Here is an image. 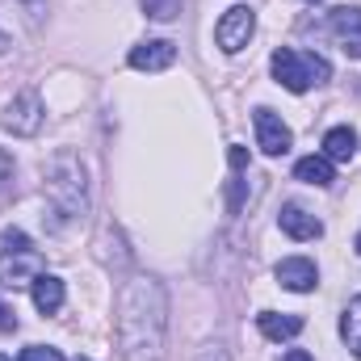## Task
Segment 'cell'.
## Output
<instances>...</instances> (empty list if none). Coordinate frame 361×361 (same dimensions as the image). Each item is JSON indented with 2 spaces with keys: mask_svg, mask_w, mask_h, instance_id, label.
Wrapping results in <instances>:
<instances>
[{
  "mask_svg": "<svg viewBox=\"0 0 361 361\" xmlns=\"http://www.w3.org/2000/svg\"><path fill=\"white\" fill-rule=\"evenodd\" d=\"M169 336V294L156 277H130L118 294V349L126 361H160Z\"/></svg>",
  "mask_w": 361,
  "mask_h": 361,
  "instance_id": "1",
  "label": "cell"
},
{
  "mask_svg": "<svg viewBox=\"0 0 361 361\" xmlns=\"http://www.w3.org/2000/svg\"><path fill=\"white\" fill-rule=\"evenodd\" d=\"M51 206L63 214V219H80L89 210V173L80 164L76 152H55L47 160V180H42Z\"/></svg>",
  "mask_w": 361,
  "mask_h": 361,
  "instance_id": "2",
  "label": "cell"
},
{
  "mask_svg": "<svg viewBox=\"0 0 361 361\" xmlns=\"http://www.w3.org/2000/svg\"><path fill=\"white\" fill-rule=\"evenodd\" d=\"M273 80L286 92H307L311 85H324L332 76V63L315 51H290V47H277L269 59Z\"/></svg>",
  "mask_w": 361,
  "mask_h": 361,
  "instance_id": "3",
  "label": "cell"
},
{
  "mask_svg": "<svg viewBox=\"0 0 361 361\" xmlns=\"http://www.w3.org/2000/svg\"><path fill=\"white\" fill-rule=\"evenodd\" d=\"M4 252H0V286L4 290H17V286H30L38 273H42V257L30 248L25 231H8L4 235Z\"/></svg>",
  "mask_w": 361,
  "mask_h": 361,
  "instance_id": "4",
  "label": "cell"
},
{
  "mask_svg": "<svg viewBox=\"0 0 361 361\" xmlns=\"http://www.w3.org/2000/svg\"><path fill=\"white\" fill-rule=\"evenodd\" d=\"M252 34H257V13H252L248 4H231V8L219 17V25H214V42H219L223 55L244 51Z\"/></svg>",
  "mask_w": 361,
  "mask_h": 361,
  "instance_id": "5",
  "label": "cell"
},
{
  "mask_svg": "<svg viewBox=\"0 0 361 361\" xmlns=\"http://www.w3.org/2000/svg\"><path fill=\"white\" fill-rule=\"evenodd\" d=\"M42 118H47V109H42V97L34 89L17 92L8 105H4V130H13V135H21V139H34L38 130H42Z\"/></svg>",
  "mask_w": 361,
  "mask_h": 361,
  "instance_id": "6",
  "label": "cell"
},
{
  "mask_svg": "<svg viewBox=\"0 0 361 361\" xmlns=\"http://www.w3.org/2000/svg\"><path fill=\"white\" fill-rule=\"evenodd\" d=\"M252 126H257V147L265 152V156H286L290 152V143H294V135H290V126L273 114V109H252Z\"/></svg>",
  "mask_w": 361,
  "mask_h": 361,
  "instance_id": "7",
  "label": "cell"
},
{
  "mask_svg": "<svg viewBox=\"0 0 361 361\" xmlns=\"http://www.w3.org/2000/svg\"><path fill=\"white\" fill-rule=\"evenodd\" d=\"M177 63V47L169 38H147L139 47H130V68L135 72H164Z\"/></svg>",
  "mask_w": 361,
  "mask_h": 361,
  "instance_id": "8",
  "label": "cell"
},
{
  "mask_svg": "<svg viewBox=\"0 0 361 361\" xmlns=\"http://www.w3.org/2000/svg\"><path fill=\"white\" fill-rule=\"evenodd\" d=\"M277 281L286 286V290H294V294H311L315 286H319V269H315V261L311 257H286V261H277Z\"/></svg>",
  "mask_w": 361,
  "mask_h": 361,
  "instance_id": "9",
  "label": "cell"
},
{
  "mask_svg": "<svg viewBox=\"0 0 361 361\" xmlns=\"http://www.w3.org/2000/svg\"><path fill=\"white\" fill-rule=\"evenodd\" d=\"M277 227H281L290 240H319V235H324V223H319L307 206H298V202H286V206H281Z\"/></svg>",
  "mask_w": 361,
  "mask_h": 361,
  "instance_id": "10",
  "label": "cell"
},
{
  "mask_svg": "<svg viewBox=\"0 0 361 361\" xmlns=\"http://www.w3.org/2000/svg\"><path fill=\"white\" fill-rule=\"evenodd\" d=\"M332 34L341 38V51L361 59V8L357 4H345V8H332Z\"/></svg>",
  "mask_w": 361,
  "mask_h": 361,
  "instance_id": "11",
  "label": "cell"
},
{
  "mask_svg": "<svg viewBox=\"0 0 361 361\" xmlns=\"http://www.w3.org/2000/svg\"><path fill=\"white\" fill-rule=\"evenodd\" d=\"M30 294H34V307H38L42 315H55V311L63 307V298H68V290H63V281H59L55 273H38V277L30 281Z\"/></svg>",
  "mask_w": 361,
  "mask_h": 361,
  "instance_id": "12",
  "label": "cell"
},
{
  "mask_svg": "<svg viewBox=\"0 0 361 361\" xmlns=\"http://www.w3.org/2000/svg\"><path fill=\"white\" fill-rule=\"evenodd\" d=\"M324 156H328L332 164H349V160L357 156V130H353V126H332V130L324 135Z\"/></svg>",
  "mask_w": 361,
  "mask_h": 361,
  "instance_id": "13",
  "label": "cell"
},
{
  "mask_svg": "<svg viewBox=\"0 0 361 361\" xmlns=\"http://www.w3.org/2000/svg\"><path fill=\"white\" fill-rule=\"evenodd\" d=\"M257 328L269 336V341H294L302 332V319L298 315H277V311H261L257 315Z\"/></svg>",
  "mask_w": 361,
  "mask_h": 361,
  "instance_id": "14",
  "label": "cell"
},
{
  "mask_svg": "<svg viewBox=\"0 0 361 361\" xmlns=\"http://www.w3.org/2000/svg\"><path fill=\"white\" fill-rule=\"evenodd\" d=\"M294 177L307 180V185L328 189V185L336 180V169H332V160H328V156H302V160L294 164Z\"/></svg>",
  "mask_w": 361,
  "mask_h": 361,
  "instance_id": "15",
  "label": "cell"
},
{
  "mask_svg": "<svg viewBox=\"0 0 361 361\" xmlns=\"http://www.w3.org/2000/svg\"><path fill=\"white\" fill-rule=\"evenodd\" d=\"M341 336H345L349 353L361 357V294L349 298V307H345V315H341Z\"/></svg>",
  "mask_w": 361,
  "mask_h": 361,
  "instance_id": "16",
  "label": "cell"
},
{
  "mask_svg": "<svg viewBox=\"0 0 361 361\" xmlns=\"http://www.w3.org/2000/svg\"><path fill=\"white\" fill-rule=\"evenodd\" d=\"M180 4H185V0H143V13H147L152 21H173L180 13Z\"/></svg>",
  "mask_w": 361,
  "mask_h": 361,
  "instance_id": "17",
  "label": "cell"
},
{
  "mask_svg": "<svg viewBox=\"0 0 361 361\" xmlns=\"http://www.w3.org/2000/svg\"><path fill=\"white\" fill-rule=\"evenodd\" d=\"M17 361H63L59 349H51V345H30V349H21Z\"/></svg>",
  "mask_w": 361,
  "mask_h": 361,
  "instance_id": "18",
  "label": "cell"
},
{
  "mask_svg": "<svg viewBox=\"0 0 361 361\" xmlns=\"http://www.w3.org/2000/svg\"><path fill=\"white\" fill-rule=\"evenodd\" d=\"M248 160H252V156H248V147H240V143H231V152H227V164H231L235 173H244V169H248Z\"/></svg>",
  "mask_w": 361,
  "mask_h": 361,
  "instance_id": "19",
  "label": "cell"
},
{
  "mask_svg": "<svg viewBox=\"0 0 361 361\" xmlns=\"http://www.w3.org/2000/svg\"><path fill=\"white\" fill-rule=\"evenodd\" d=\"M8 185H13V156L0 147V193H8Z\"/></svg>",
  "mask_w": 361,
  "mask_h": 361,
  "instance_id": "20",
  "label": "cell"
},
{
  "mask_svg": "<svg viewBox=\"0 0 361 361\" xmlns=\"http://www.w3.org/2000/svg\"><path fill=\"white\" fill-rule=\"evenodd\" d=\"M0 332H17V311L8 302H0Z\"/></svg>",
  "mask_w": 361,
  "mask_h": 361,
  "instance_id": "21",
  "label": "cell"
},
{
  "mask_svg": "<svg viewBox=\"0 0 361 361\" xmlns=\"http://www.w3.org/2000/svg\"><path fill=\"white\" fill-rule=\"evenodd\" d=\"M197 361H231V357H227V349H223V345H206V349L197 353Z\"/></svg>",
  "mask_w": 361,
  "mask_h": 361,
  "instance_id": "22",
  "label": "cell"
},
{
  "mask_svg": "<svg viewBox=\"0 0 361 361\" xmlns=\"http://www.w3.org/2000/svg\"><path fill=\"white\" fill-rule=\"evenodd\" d=\"M227 202H231V210H240V206H244V180H231V189H227Z\"/></svg>",
  "mask_w": 361,
  "mask_h": 361,
  "instance_id": "23",
  "label": "cell"
},
{
  "mask_svg": "<svg viewBox=\"0 0 361 361\" xmlns=\"http://www.w3.org/2000/svg\"><path fill=\"white\" fill-rule=\"evenodd\" d=\"M281 361H315V357H311V353H302V349H290Z\"/></svg>",
  "mask_w": 361,
  "mask_h": 361,
  "instance_id": "24",
  "label": "cell"
},
{
  "mask_svg": "<svg viewBox=\"0 0 361 361\" xmlns=\"http://www.w3.org/2000/svg\"><path fill=\"white\" fill-rule=\"evenodd\" d=\"M0 361H13V357H4V353H0Z\"/></svg>",
  "mask_w": 361,
  "mask_h": 361,
  "instance_id": "25",
  "label": "cell"
},
{
  "mask_svg": "<svg viewBox=\"0 0 361 361\" xmlns=\"http://www.w3.org/2000/svg\"><path fill=\"white\" fill-rule=\"evenodd\" d=\"M357 252H361V235H357Z\"/></svg>",
  "mask_w": 361,
  "mask_h": 361,
  "instance_id": "26",
  "label": "cell"
},
{
  "mask_svg": "<svg viewBox=\"0 0 361 361\" xmlns=\"http://www.w3.org/2000/svg\"><path fill=\"white\" fill-rule=\"evenodd\" d=\"M76 361H92V357H76Z\"/></svg>",
  "mask_w": 361,
  "mask_h": 361,
  "instance_id": "27",
  "label": "cell"
},
{
  "mask_svg": "<svg viewBox=\"0 0 361 361\" xmlns=\"http://www.w3.org/2000/svg\"><path fill=\"white\" fill-rule=\"evenodd\" d=\"M307 4H315V0H307Z\"/></svg>",
  "mask_w": 361,
  "mask_h": 361,
  "instance_id": "28",
  "label": "cell"
}]
</instances>
